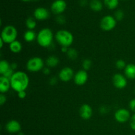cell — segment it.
I'll list each match as a JSON object with an SVG mask.
<instances>
[{"label": "cell", "instance_id": "cell-8", "mask_svg": "<svg viewBox=\"0 0 135 135\" xmlns=\"http://www.w3.org/2000/svg\"><path fill=\"white\" fill-rule=\"evenodd\" d=\"M67 8V3L65 0H55L51 5V11L56 15H62Z\"/></svg>", "mask_w": 135, "mask_h": 135}, {"label": "cell", "instance_id": "cell-2", "mask_svg": "<svg viewBox=\"0 0 135 135\" xmlns=\"http://www.w3.org/2000/svg\"><path fill=\"white\" fill-rule=\"evenodd\" d=\"M54 37L52 30L49 28H44L38 33L36 40L41 47H49L52 45Z\"/></svg>", "mask_w": 135, "mask_h": 135}, {"label": "cell", "instance_id": "cell-31", "mask_svg": "<svg viewBox=\"0 0 135 135\" xmlns=\"http://www.w3.org/2000/svg\"><path fill=\"white\" fill-rule=\"evenodd\" d=\"M130 127L132 130L135 131V113L131 116L130 119Z\"/></svg>", "mask_w": 135, "mask_h": 135}, {"label": "cell", "instance_id": "cell-23", "mask_svg": "<svg viewBox=\"0 0 135 135\" xmlns=\"http://www.w3.org/2000/svg\"><path fill=\"white\" fill-rule=\"evenodd\" d=\"M36 20L35 19V18H33V17H28V18H26V22H25V25L27 27V28L28 30H33L36 26Z\"/></svg>", "mask_w": 135, "mask_h": 135}, {"label": "cell", "instance_id": "cell-38", "mask_svg": "<svg viewBox=\"0 0 135 135\" xmlns=\"http://www.w3.org/2000/svg\"><path fill=\"white\" fill-rule=\"evenodd\" d=\"M80 5L82 7H84L87 5V0H80Z\"/></svg>", "mask_w": 135, "mask_h": 135}, {"label": "cell", "instance_id": "cell-25", "mask_svg": "<svg viewBox=\"0 0 135 135\" xmlns=\"http://www.w3.org/2000/svg\"><path fill=\"white\" fill-rule=\"evenodd\" d=\"M92 61L89 59H85L83 60V63H82V67H83V70L84 71H88L90 69L91 67H92Z\"/></svg>", "mask_w": 135, "mask_h": 135}, {"label": "cell", "instance_id": "cell-18", "mask_svg": "<svg viewBox=\"0 0 135 135\" xmlns=\"http://www.w3.org/2000/svg\"><path fill=\"white\" fill-rule=\"evenodd\" d=\"M22 44L18 40H15L9 44V50L13 54H18L22 51Z\"/></svg>", "mask_w": 135, "mask_h": 135}, {"label": "cell", "instance_id": "cell-15", "mask_svg": "<svg viewBox=\"0 0 135 135\" xmlns=\"http://www.w3.org/2000/svg\"><path fill=\"white\" fill-rule=\"evenodd\" d=\"M11 86V80L3 76H0V92L5 94L9 90Z\"/></svg>", "mask_w": 135, "mask_h": 135}, {"label": "cell", "instance_id": "cell-11", "mask_svg": "<svg viewBox=\"0 0 135 135\" xmlns=\"http://www.w3.org/2000/svg\"><path fill=\"white\" fill-rule=\"evenodd\" d=\"M88 79V75L86 71L80 70L75 74L74 76V82L78 86H83L86 84Z\"/></svg>", "mask_w": 135, "mask_h": 135}, {"label": "cell", "instance_id": "cell-19", "mask_svg": "<svg viewBox=\"0 0 135 135\" xmlns=\"http://www.w3.org/2000/svg\"><path fill=\"white\" fill-rule=\"evenodd\" d=\"M90 7L93 11H101L103 9V3L100 0H91L90 1Z\"/></svg>", "mask_w": 135, "mask_h": 135}, {"label": "cell", "instance_id": "cell-32", "mask_svg": "<svg viewBox=\"0 0 135 135\" xmlns=\"http://www.w3.org/2000/svg\"><path fill=\"white\" fill-rule=\"evenodd\" d=\"M129 105L131 110L135 113V98L132 99V100L129 102Z\"/></svg>", "mask_w": 135, "mask_h": 135}, {"label": "cell", "instance_id": "cell-21", "mask_svg": "<svg viewBox=\"0 0 135 135\" xmlns=\"http://www.w3.org/2000/svg\"><path fill=\"white\" fill-rule=\"evenodd\" d=\"M119 0H104V4L108 9L113 10L118 7Z\"/></svg>", "mask_w": 135, "mask_h": 135}, {"label": "cell", "instance_id": "cell-1", "mask_svg": "<svg viewBox=\"0 0 135 135\" xmlns=\"http://www.w3.org/2000/svg\"><path fill=\"white\" fill-rule=\"evenodd\" d=\"M10 80L11 88L17 93L25 91L29 85V77L24 71H15Z\"/></svg>", "mask_w": 135, "mask_h": 135}, {"label": "cell", "instance_id": "cell-28", "mask_svg": "<svg viewBox=\"0 0 135 135\" xmlns=\"http://www.w3.org/2000/svg\"><path fill=\"white\" fill-rule=\"evenodd\" d=\"M55 21L59 25H63L66 22V18L62 15H57L56 18H55Z\"/></svg>", "mask_w": 135, "mask_h": 135}, {"label": "cell", "instance_id": "cell-20", "mask_svg": "<svg viewBox=\"0 0 135 135\" xmlns=\"http://www.w3.org/2000/svg\"><path fill=\"white\" fill-rule=\"evenodd\" d=\"M37 38V35L34 30H28L24 34V40L26 42H32Z\"/></svg>", "mask_w": 135, "mask_h": 135}, {"label": "cell", "instance_id": "cell-24", "mask_svg": "<svg viewBox=\"0 0 135 135\" xmlns=\"http://www.w3.org/2000/svg\"><path fill=\"white\" fill-rule=\"evenodd\" d=\"M66 54H67L69 59H71V60H75V59H77L78 55H79L78 51L74 48H69L68 51Z\"/></svg>", "mask_w": 135, "mask_h": 135}, {"label": "cell", "instance_id": "cell-6", "mask_svg": "<svg viewBox=\"0 0 135 135\" xmlns=\"http://www.w3.org/2000/svg\"><path fill=\"white\" fill-rule=\"evenodd\" d=\"M117 20L112 15H105L100 21V28L105 32H109L113 30L117 25Z\"/></svg>", "mask_w": 135, "mask_h": 135}, {"label": "cell", "instance_id": "cell-13", "mask_svg": "<svg viewBox=\"0 0 135 135\" xmlns=\"http://www.w3.org/2000/svg\"><path fill=\"white\" fill-rule=\"evenodd\" d=\"M50 17V12L46 8L38 7L34 10V17L36 20L38 21H45L47 19Z\"/></svg>", "mask_w": 135, "mask_h": 135}, {"label": "cell", "instance_id": "cell-26", "mask_svg": "<svg viewBox=\"0 0 135 135\" xmlns=\"http://www.w3.org/2000/svg\"><path fill=\"white\" fill-rule=\"evenodd\" d=\"M114 17L117 20V21H122L124 18V12L122 10H121V9L117 10L115 12Z\"/></svg>", "mask_w": 135, "mask_h": 135}, {"label": "cell", "instance_id": "cell-16", "mask_svg": "<svg viewBox=\"0 0 135 135\" xmlns=\"http://www.w3.org/2000/svg\"><path fill=\"white\" fill-rule=\"evenodd\" d=\"M124 73L127 79L130 80L135 79V64L129 63L127 65L126 67L124 69Z\"/></svg>", "mask_w": 135, "mask_h": 135}, {"label": "cell", "instance_id": "cell-42", "mask_svg": "<svg viewBox=\"0 0 135 135\" xmlns=\"http://www.w3.org/2000/svg\"><path fill=\"white\" fill-rule=\"evenodd\" d=\"M17 135H25V133L21 131V132H19V133H18V134H17Z\"/></svg>", "mask_w": 135, "mask_h": 135}, {"label": "cell", "instance_id": "cell-37", "mask_svg": "<svg viewBox=\"0 0 135 135\" xmlns=\"http://www.w3.org/2000/svg\"><path fill=\"white\" fill-rule=\"evenodd\" d=\"M17 67H18V65H17V63L13 62V63H11V68L13 70L15 71V70L17 69Z\"/></svg>", "mask_w": 135, "mask_h": 135}, {"label": "cell", "instance_id": "cell-40", "mask_svg": "<svg viewBox=\"0 0 135 135\" xmlns=\"http://www.w3.org/2000/svg\"><path fill=\"white\" fill-rule=\"evenodd\" d=\"M3 44H5V42H4L3 40L0 38V47H1V48H2L3 46Z\"/></svg>", "mask_w": 135, "mask_h": 135}, {"label": "cell", "instance_id": "cell-17", "mask_svg": "<svg viewBox=\"0 0 135 135\" xmlns=\"http://www.w3.org/2000/svg\"><path fill=\"white\" fill-rule=\"evenodd\" d=\"M59 63V59L55 55H50L46 59V64L50 68L57 67Z\"/></svg>", "mask_w": 135, "mask_h": 135}, {"label": "cell", "instance_id": "cell-22", "mask_svg": "<svg viewBox=\"0 0 135 135\" xmlns=\"http://www.w3.org/2000/svg\"><path fill=\"white\" fill-rule=\"evenodd\" d=\"M11 69V64L6 60L0 61V75H2Z\"/></svg>", "mask_w": 135, "mask_h": 135}, {"label": "cell", "instance_id": "cell-12", "mask_svg": "<svg viewBox=\"0 0 135 135\" xmlns=\"http://www.w3.org/2000/svg\"><path fill=\"white\" fill-rule=\"evenodd\" d=\"M5 129L11 134L18 133L21 131V125L17 120H11L7 123Z\"/></svg>", "mask_w": 135, "mask_h": 135}, {"label": "cell", "instance_id": "cell-14", "mask_svg": "<svg viewBox=\"0 0 135 135\" xmlns=\"http://www.w3.org/2000/svg\"><path fill=\"white\" fill-rule=\"evenodd\" d=\"M93 111L90 105L84 104L80 106L79 109V115L80 117L84 120H88L92 117Z\"/></svg>", "mask_w": 135, "mask_h": 135}, {"label": "cell", "instance_id": "cell-29", "mask_svg": "<svg viewBox=\"0 0 135 135\" xmlns=\"http://www.w3.org/2000/svg\"><path fill=\"white\" fill-rule=\"evenodd\" d=\"M15 73V71L14 70H13L11 68L10 69L8 70L7 72H5V73L3 74V75H1V76H5V77L7 78V79H9V80H11V79L12 76H13V75H14Z\"/></svg>", "mask_w": 135, "mask_h": 135}, {"label": "cell", "instance_id": "cell-4", "mask_svg": "<svg viewBox=\"0 0 135 135\" xmlns=\"http://www.w3.org/2000/svg\"><path fill=\"white\" fill-rule=\"evenodd\" d=\"M18 31L13 25H7L3 28L1 34V38L5 44H10L14 41L17 40Z\"/></svg>", "mask_w": 135, "mask_h": 135}, {"label": "cell", "instance_id": "cell-7", "mask_svg": "<svg viewBox=\"0 0 135 135\" xmlns=\"http://www.w3.org/2000/svg\"><path fill=\"white\" fill-rule=\"evenodd\" d=\"M131 113L128 109L125 108H120L117 109L114 114V118L116 121L120 123H124L127 122L129 120H130Z\"/></svg>", "mask_w": 135, "mask_h": 135}, {"label": "cell", "instance_id": "cell-3", "mask_svg": "<svg viewBox=\"0 0 135 135\" xmlns=\"http://www.w3.org/2000/svg\"><path fill=\"white\" fill-rule=\"evenodd\" d=\"M55 38L61 47H69L74 42V36L72 33L64 29L58 30L55 34Z\"/></svg>", "mask_w": 135, "mask_h": 135}, {"label": "cell", "instance_id": "cell-30", "mask_svg": "<svg viewBox=\"0 0 135 135\" xmlns=\"http://www.w3.org/2000/svg\"><path fill=\"white\" fill-rule=\"evenodd\" d=\"M109 109L106 105H102L100 108H99V112L101 113L102 115H106L108 114L109 112Z\"/></svg>", "mask_w": 135, "mask_h": 135}, {"label": "cell", "instance_id": "cell-34", "mask_svg": "<svg viewBox=\"0 0 135 135\" xmlns=\"http://www.w3.org/2000/svg\"><path fill=\"white\" fill-rule=\"evenodd\" d=\"M7 102V97L4 94H0V105H4L5 102Z\"/></svg>", "mask_w": 135, "mask_h": 135}, {"label": "cell", "instance_id": "cell-36", "mask_svg": "<svg viewBox=\"0 0 135 135\" xmlns=\"http://www.w3.org/2000/svg\"><path fill=\"white\" fill-rule=\"evenodd\" d=\"M42 72H43L44 75H49L50 74V73H51V70H50V67H44V68L42 69Z\"/></svg>", "mask_w": 135, "mask_h": 135}, {"label": "cell", "instance_id": "cell-35", "mask_svg": "<svg viewBox=\"0 0 135 135\" xmlns=\"http://www.w3.org/2000/svg\"><path fill=\"white\" fill-rule=\"evenodd\" d=\"M26 96V92L25 91H21V92H18V97L20 99H25Z\"/></svg>", "mask_w": 135, "mask_h": 135}, {"label": "cell", "instance_id": "cell-41", "mask_svg": "<svg viewBox=\"0 0 135 135\" xmlns=\"http://www.w3.org/2000/svg\"><path fill=\"white\" fill-rule=\"evenodd\" d=\"M22 1H25V2H29V1H34V0H21Z\"/></svg>", "mask_w": 135, "mask_h": 135}, {"label": "cell", "instance_id": "cell-39", "mask_svg": "<svg viewBox=\"0 0 135 135\" xmlns=\"http://www.w3.org/2000/svg\"><path fill=\"white\" fill-rule=\"evenodd\" d=\"M68 50H69V47H61V51L63 53H65V54H67V51H68Z\"/></svg>", "mask_w": 135, "mask_h": 135}, {"label": "cell", "instance_id": "cell-5", "mask_svg": "<svg viewBox=\"0 0 135 135\" xmlns=\"http://www.w3.org/2000/svg\"><path fill=\"white\" fill-rule=\"evenodd\" d=\"M44 60L40 57H33L30 58L26 63V69L28 71L32 73L38 72L43 69L44 67Z\"/></svg>", "mask_w": 135, "mask_h": 135}, {"label": "cell", "instance_id": "cell-27", "mask_svg": "<svg viewBox=\"0 0 135 135\" xmlns=\"http://www.w3.org/2000/svg\"><path fill=\"white\" fill-rule=\"evenodd\" d=\"M115 66L118 69H125L127 66L126 62L123 59H119L115 62Z\"/></svg>", "mask_w": 135, "mask_h": 135}, {"label": "cell", "instance_id": "cell-33", "mask_svg": "<svg viewBox=\"0 0 135 135\" xmlns=\"http://www.w3.org/2000/svg\"><path fill=\"white\" fill-rule=\"evenodd\" d=\"M58 81V78L56 76H52V77L50 78V80H49V83H50V85L51 86H55V84L57 83Z\"/></svg>", "mask_w": 135, "mask_h": 135}, {"label": "cell", "instance_id": "cell-10", "mask_svg": "<svg viewBox=\"0 0 135 135\" xmlns=\"http://www.w3.org/2000/svg\"><path fill=\"white\" fill-rule=\"evenodd\" d=\"M74 76L75 75L73 70L69 67H64L59 73V79L65 83L70 81L71 79H73Z\"/></svg>", "mask_w": 135, "mask_h": 135}, {"label": "cell", "instance_id": "cell-9", "mask_svg": "<svg viewBox=\"0 0 135 135\" xmlns=\"http://www.w3.org/2000/svg\"><path fill=\"white\" fill-rule=\"evenodd\" d=\"M113 84L116 88L123 89L127 85L126 76L120 73H116L113 76Z\"/></svg>", "mask_w": 135, "mask_h": 135}]
</instances>
